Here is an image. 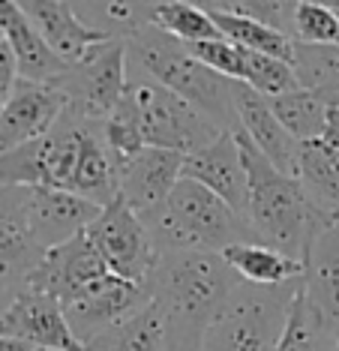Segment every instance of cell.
Returning <instances> with one entry per match:
<instances>
[{
  "label": "cell",
  "instance_id": "obj_1",
  "mask_svg": "<svg viewBox=\"0 0 339 351\" xmlns=\"http://www.w3.org/2000/svg\"><path fill=\"white\" fill-rule=\"evenodd\" d=\"M240 276L222 252L174 250L163 252L148 279L150 303L159 309L168 351H201L207 324L237 289Z\"/></svg>",
  "mask_w": 339,
  "mask_h": 351
},
{
  "label": "cell",
  "instance_id": "obj_2",
  "mask_svg": "<svg viewBox=\"0 0 339 351\" xmlns=\"http://www.w3.org/2000/svg\"><path fill=\"white\" fill-rule=\"evenodd\" d=\"M246 165V222L255 241L303 261L321 228L334 226L294 174L279 171L244 132H234Z\"/></svg>",
  "mask_w": 339,
  "mask_h": 351
},
{
  "label": "cell",
  "instance_id": "obj_3",
  "mask_svg": "<svg viewBox=\"0 0 339 351\" xmlns=\"http://www.w3.org/2000/svg\"><path fill=\"white\" fill-rule=\"evenodd\" d=\"M129 60L139 63L141 73L153 82L168 87L172 93L192 102L198 111H204L225 132H240L237 106H234V87L237 82L220 75L207 63H201L189 51L187 43L163 34L159 27H144L135 36L126 39Z\"/></svg>",
  "mask_w": 339,
  "mask_h": 351
},
{
  "label": "cell",
  "instance_id": "obj_4",
  "mask_svg": "<svg viewBox=\"0 0 339 351\" xmlns=\"http://www.w3.org/2000/svg\"><path fill=\"white\" fill-rule=\"evenodd\" d=\"M141 219L159 255L174 250L222 252L234 243L255 241L244 213H237L222 195H216L204 183H196L189 178L177 180L165 204H159L150 213H141Z\"/></svg>",
  "mask_w": 339,
  "mask_h": 351
},
{
  "label": "cell",
  "instance_id": "obj_5",
  "mask_svg": "<svg viewBox=\"0 0 339 351\" xmlns=\"http://www.w3.org/2000/svg\"><path fill=\"white\" fill-rule=\"evenodd\" d=\"M301 279L285 285L237 282L207 324L201 351H277Z\"/></svg>",
  "mask_w": 339,
  "mask_h": 351
},
{
  "label": "cell",
  "instance_id": "obj_6",
  "mask_svg": "<svg viewBox=\"0 0 339 351\" xmlns=\"http://www.w3.org/2000/svg\"><path fill=\"white\" fill-rule=\"evenodd\" d=\"M126 93L139 111L141 138L148 147H163L189 156L201 147L213 145L225 132L204 111H198L192 102L177 97L159 82H153L150 75L129 82Z\"/></svg>",
  "mask_w": 339,
  "mask_h": 351
},
{
  "label": "cell",
  "instance_id": "obj_7",
  "mask_svg": "<svg viewBox=\"0 0 339 351\" xmlns=\"http://www.w3.org/2000/svg\"><path fill=\"white\" fill-rule=\"evenodd\" d=\"M129 49L126 39H102L93 45L82 60L69 63L67 73L54 78V84L67 93L69 108L78 111L93 121H106V117L120 106L129 78H126Z\"/></svg>",
  "mask_w": 339,
  "mask_h": 351
},
{
  "label": "cell",
  "instance_id": "obj_8",
  "mask_svg": "<svg viewBox=\"0 0 339 351\" xmlns=\"http://www.w3.org/2000/svg\"><path fill=\"white\" fill-rule=\"evenodd\" d=\"M87 237L115 276L148 285L159 261V250L144 226L141 213L132 210L120 195L102 207L100 217L87 226Z\"/></svg>",
  "mask_w": 339,
  "mask_h": 351
},
{
  "label": "cell",
  "instance_id": "obj_9",
  "mask_svg": "<svg viewBox=\"0 0 339 351\" xmlns=\"http://www.w3.org/2000/svg\"><path fill=\"white\" fill-rule=\"evenodd\" d=\"M0 337L21 342L30 351H84V342L69 327L63 303L36 289L12 294L10 306L0 313Z\"/></svg>",
  "mask_w": 339,
  "mask_h": 351
},
{
  "label": "cell",
  "instance_id": "obj_10",
  "mask_svg": "<svg viewBox=\"0 0 339 351\" xmlns=\"http://www.w3.org/2000/svg\"><path fill=\"white\" fill-rule=\"evenodd\" d=\"M106 276H111L108 265L102 261V255L96 252L87 231H82V234H75L72 241L45 250L43 261H39V267L30 274L24 289L45 291L67 306V303H72L75 298L87 294L93 285H100Z\"/></svg>",
  "mask_w": 339,
  "mask_h": 351
},
{
  "label": "cell",
  "instance_id": "obj_11",
  "mask_svg": "<svg viewBox=\"0 0 339 351\" xmlns=\"http://www.w3.org/2000/svg\"><path fill=\"white\" fill-rule=\"evenodd\" d=\"M27 195L24 186H0V294H19L45 255L30 231Z\"/></svg>",
  "mask_w": 339,
  "mask_h": 351
},
{
  "label": "cell",
  "instance_id": "obj_12",
  "mask_svg": "<svg viewBox=\"0 0 339 351\" xmlns=\"http://www.w3.org/2000/svg\"><path fill=\"white\" fill-rule=\"evenodd\" d=\"M69 99L54 82H34L19 78L12 97L0 108V150H12L43 138L63 117Z\"/></svg>",
  "mask_w": 339,
  "mask_h": 351
},
{
  "label": "cell",
  "instance_id": "obj_13",
  "mask_svg": "<svg viewBox=\"0 0 339 351\" xmlns=\"http://www.w3.org/2000/svg\"><path fill=\"white\" fill-rule=\"evenodd\" d=\"M150 303V291L141 282H129L120 276H106L100 285H93L87 294L75 298L72 303L63 306V313L69 318V327L78 339L91 342L93 337L111 330L115 324L132 318L139 309H144Z\"/></svg>",
  "mask_w": 339,
  "mask_h": 351
},
{
  "label": "cell",
  "instance_id": "obj_14",
  "mask_svg": "<svg viewBox=\"0 0 339 351\" xmlns=\"http://www.w3.org/2000/svg\"><path fill=\"white\" fill-rule=\"evenodd\" d=\"M102 207L87 202V198L69 193V189L36 186L27 195V219L36 243L43 250L60 246L72 241L75 234L87 231V226L100 217Z\"/></svg>",
  "mask_w": 339,
  "mask_h": 351
},
{
  "label": "cell",
  "instance_id": "obj_15",
  "mask_svg": "<svg viewBox=\"0 0 339 351\" xmlns=\"http://www.w3.org/2000/svg\"><path fill=\"white\" fill-rule=\"evenodd\" d=\"M183 178V154L163 147H144L120 162V198L139 213H150L172 195Z\"/></svg>",
  "mask_w": 339,
  "mask_h": 351
},
{
  "label": "cell",
  "instance_id": "obj_16",
  "mask_svg": "<svg viewBox=\"0 0 339 351\" xmlns=\"http://www.w3.org/2000/svg\"><path fill=\"white\" fill-rule=\"evenodd\" d=\"M234 106H237L240 132H244L279 171L297 174V159H301L303 145L279 123V117L273 114L268 97H261L258 90L246 87L244 82H237V87H234Z\"/></svg>",
  "mask_w": 339,
  "mask_h": 351
},
{
  "label": "cell",
  "instance_id": "obj_17",
  "mask_svg": "<svg viewBox=\"0 0 339 351\" xmlns=\"http://www.w3.org/2000/svg\"><path fill=\"white\" fill-rule=\"evenodd\" d=\"M183 178L204 183L246 217V165L234 132H222L213 145L183 156Z\"/></svg>",
  "mask_w": 339,
  "mask_h": 351
},
{
  "label": "cell",
  "instance_id": "obj_18",
  "mask_svg": "<svg viewBox=\"0 0 339 351\" xmlns=\"http://www.w3.org/2000/svg\"><path fill=\"white\" fill-rule=\"evenodd\" d=\"M30 19V25L39 30V36L51 45V51H58L67 63L82 60L93 45H100L102 39H108L100 30L87 27L75 12H72L69 0H15Z\"/></svg>",
  "mask_w": 339,
  "mask_h": 351
},
{
  "label": "cell",
  "instance_id": "obj_19",
  "mask_svg": "<svg viewBox=\"0 0 339 351\" xmlns=\"http://www.w3.org/2000/svg\"><path fill=\"white\" fill-rule=\"evenodd\" d=\"M301 294L325 322L339 330V222L321 228L303 258Z\"/></svg>",
  "mask_w": 339,
  "mask_h": 351
},
{
  "label": "cell",
  "instance_id": "obj_20",
  "mask_svg": "<svg viewBox=\"0 0 339 351\" xmlns=\"http://www.w3.org/2000/svg\"><path fill=\"white\" fill-rule=\"evenodd\" d=\"M0 27H3V39L19 58L21 78L54 82L67 73L69 63L58 51H51V45L39 36V30L30 25V19L15 0H0Z\"/></svg>",
  "mask_w": 339,
  "mask_h": 351
},
{
  "label": "cell",
  "instance_id": "obj_21",
  "mask_svg": "<svg viewBox=\"0 0 339 351\" xmlns=\"http://www.w3.org/2000/svg\"><path fill=\"white\" fill-rule=\"evenodd\" d=\"M168 0H69L72 12L87 27L115 39H129L153 25V15Z\"/></svg>",
  "mask_w": 339,
  "mask_h": 351
},
{
  "label": "cell",
  "instance_id": "obj_22",
  "mask_svg": "<svg viewBox=\"0 0 339 351\" xmlns=\"http://www.w3.org/2000/svg\"><path fill=\"white\" fill-rule=\"evenodd\" d=\"M222 258L240 276V282L253 285H285L303 276V261L279 252L277 246L261 241H244L222 250Z\"/></svg>",
  "mask_w": 339,
  "mask_h": 351
},
{
  "label": "cell",
  "instance_id": "obj_23",
  "mask_svg": "<svg viewBox=\"0 0 339 351\" xmlns=\"http://www.w3.org/2000/svg\"><path fill=\"white\" fill-rule=\"evenodd\" d=\"M84 351H168L165 327L159 318V309L148 303L132 318L115 324L111 330L93 337Z\"/></svg>",
  "mask_w": 339,
  "mask_h": 351
},
{
  "label": "cell",
  "instance_id": "obj_24",
  "mask_svg": "<svg viewBox=\"0 0 339 351\" xmlns=\"http://www.w3.org/2000/svg\"><path fill=\"white\" fill-rule=\"evenodd\" d=\"M268 102H270L273 114L279 117V123L285 126L301 145H312V141L325 138L330 106L321 97H316L312 90L294 87V90H288V93L270 97Z\"/></svg>",
  "mask_w": 339,
  "mask_h": 351
},
{
  "label": "cell",
  "instance_id": "obj_25",
  "mask_svg": "<svg viewBox=\"0 0 339 351\" xmlns=\"http://www.w3.org/2000/svg\"><path fill=\"white\" fill-rule=\"evenodd\" d=\"M294 178L303 183L306 195L316 202L318 210L327 213L334 222H339V169L321 141L303 145Z\"/></svg>",
  "mask_w": 339,
  "mask_h": 351
},
{
  "label": "cell",
  "instance_id": "obj_26",
  "mask_svg": "<svg viewBox=\"0 0 339 351\" xmlns=\"http://www.w3.org/2000/svg\"><path fill=\"white\" fill-rule=\"evenodd\" d=\"M213 21L229 43L244 45L249 51L270 54V58H279L285 63H294V49H297L294 36L282 34V30L270 25H261V21L240 15V12H220V15H213Z\"/></svg>",
  "mask_w": 339,
  "mask_h": 351
},
{
  "label": "cell",
  "instance_id": "obj_27",
  "mask_svg": "<svg viewBox=\"0 0 339 351\" xmlns=\"http://www.w3.org/2000/svg\"><path fill=\"white\" fill-rule=\"evenodd\" d=\"M292 66L301 87L321 97L330 108H339V45L297 43Z\"/></svg>",
  "mask_w": 339,
  "mask_h": 351
},
{
  "label": "cell",
  "instance_id": "obj_28",
  "mask_svg": "<svg viewBox=\"0 0 339 351\" xmlns=\"http://www.w3.org/2000/svg\"><path fill=\"white\" fill-rule=\"evenodd\" d=\"M277 351H339V330H334L316 309L306 303L297 285L292 315H288L285 333H282Z\"/></svg>",
  "mask_w": 339,
  "mask_h": 351
},
{
  "label": "cell",
  "instance_id": "obj_29",
  "mask_svg": "<svg viewBox=\"0 0 339 351\" xmlns=\"http://www.w3.org/2000/svg\"><path fill=\"white\" fill-rule=\"evenodd\" d=\"M153 27H159L163 34L180 39L187 45L207 43V39H222L213 15L192 6L189 0H168V3H163L156 15H153Z\"/></svg>",
  "mask_w": 339,
  "mask_h": 351
},
{
  "label": "cell",
  "instance_id": "obj_30",
  "mask_svg": "<svg viewBox=\"0 0 339 351\" xmlns=\"http://www.w3.org/2000/svg\"><path fill=\"white\" fill-rule=\"evenodd\" d=\"M240 60H244V75H240V82L268 99L301 87V82H297V75H294V66L279 58H270V54H261V51H249L240 45Z\"/></svg>",
  "mask_w": 339,
  "mask_h": 351
},
{
  "label": "cell",
  "instance_id": "obj_31",
  "mask_svg": "<svg viewBox=\"0 0 339 351\" xmlns=\"http://www.w3.org/2000/svg\"><path fill=\"white\" fill-rule=\"evenodd\" d=\"M294 39L306 45H339V19L330 6L297 3Z\"/></svg>",
  "mask_w": 339,
  "mask_h": 351
},
{
  "label": "cell",
  "instance_id": "obj_32",
  "mask_svg": "<svg viewBox=\"0 0 339 351\" xmlns=\"http://www.w3.org/2000/svg\"><path fill=\"white\" fill-rule=\"evenodd\" d=\"M189 51L196 54L201 63H207L211 69H216L220 75L231 78V82H240L244 75V60H240V45L229 43V39H207V43H196L189 45Z\"/></svg>",
  "mask_w": 339,
  "mask_h": 351
},
{
  "label": "cell",
  "instance_id": "obj_33",
  "mask_svg": "<svg viewBox=\"0 0 339 351\" xmlns=\"http://www.w3.org/2000/svg\"><path fill=\"white\" fill-rule=\"evenodd\" d=\"M301 0H237V12L294 36V10Z\"/></svg>",
  "mask_w": 339,
  "mask_h": 351
},
{
  "label": "cell",
  "instance_id": "obj_34",
  "mask_svg": "<svg viewBox=\"0 0 339 351\" xmlns=\"http://www.w3.org/2000/svg\"><path fill=\"white\" fill-rule=\"evenodd\" d=\"M19 78H21L19 58H15V51L10 49V43H0V108H3L6 99L12 97Z\"/></svg>",
  "mask_w": 339,
  "mask_h": 351
},
{
  "label": "cell",
  "instance_id": "obj_35",
  "mask_svg": "<svg viewBox=\"0 0 339 351\" xmlns=\"http://www.w3.org/2000/svg\"><path fill=\"white\" fill-rule=\"evenodd\" d=\"M192 6L198 10L211 12V15H220V12H237V0H189Z\"/></svg>",
  "mask_w": 339,
  "mask_h": 351
},
{
  "label": "cell",
  "instance_id": "obj_36",
  "mask_svg": "<svg viewBox=\"0 0 339 351\" xmlns=\"http://www.w3.org/2000/svg\"><path fill=\"white\" fill-rule=\"evenodd\" d=\"M321 145L330 147V150H339V108H330L327 130H325V138H321Z\"/></svg>",
  "mask_w": 339,
  "mask_h": 351
},
{
  "label": "cell",
  "instance_id": "obj_37",
  "mask_svg": "<svg viewBox=\"0 0 339 351\" xmlns=\"http://www.w3.org/2000/svg\"><path fill=\"white\" fill-rule=\"evenodd\" d=\"M301 3H318V6H330V10H334L339 0H301Z\"/></svg>",
  "mask_w": 339,
  "mask_h": 351
},
{
  "label": "cell",
  "instance_id": "obj_38",
  "mask_svg": "<svg viewBox=\"0 0 339 351\" xmlns=\"http://www.w3.org/2000/svg\"><path fill=\"white\" fill-rule=\"evenodd\" d=\"M330 150V147H327ZM330 156H334V162H336V169H339V150H330Z\"/></svg>",
  "mask_w": 339,
  "mask_h": 351
},
{
  "label": "cell",
  "instance_id": "obj_39",
  "mask_svg": "<svg viewBox=\"0 0 339 351\" xmlns=\"http://www.w3.org/2000/svg\"><path fill=\"white\" fill-rule=\"evenodd\" d=\"M0 43H6V39H3V27H0Z\"/></svg>",
  "mask_w": 339,
  "mask_h": 351
},
{
  "label": "cell",
  "instance_id": "obj_40",
  "mask_svg": "<svg viewBox=\"0 0 339 351\" xmlns=\"http://www.w3.org/2000/svg\"><path fill=\"white\" fill-rule=\"evenodd\" d=\"M334 12H336V19H339V3H336V6H334Z\"/></svg>",
  "mask_w": 339,
  "mask_h": 351
}]
</instances>
